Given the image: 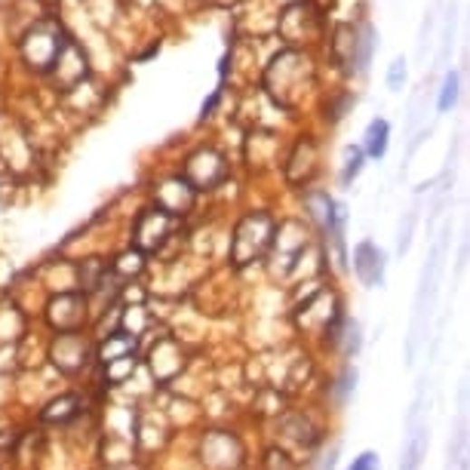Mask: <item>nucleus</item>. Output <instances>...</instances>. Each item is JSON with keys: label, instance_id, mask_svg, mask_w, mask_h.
Segmentation results:
<instances>
[{"label": "nucleus", "instance_id": "obj_12", "mask_svg": "<svg viewBox=\"0 0 470 470\" xmlns=\"http://www.w3.org/2000/svg\"><path fill=\"white\" fill-rule=\"evenodd\" d=\"M379 467V458H375V452H363L354 465H350V470H375Z\"/></svg>", "mask_w": 470, "mask_h": 470}, {"label": "nucleus", "instance_id": "obj_3", "mask_svg": "<svg viewBox=\"0 0 470 470\" xmlns=\"http://www.w3.org/2000/svg\"><path fill=\"white\" fill-rule=\"evenodd\" d=\"M50 308H62V317H59L56 311H53V320H50V323L59 329V335H74L77 329L83 326V320H86V302H83V295L65 293V295H59V299L53 302Z\"/></svg>", "mask_w": 470, "mask_h": 470}, {"label": "nucleus", "instance_id": "obj_6", "mask_svg": "<svg viewBox=\"0 0 470 470\" xmlns=\"http://www.w3.org/2000/svg\"><path fill=\"white\" fill-rule=\"evenodd\" d=\"M388 136H390L388 120H372L369 129H366V151H369L372 157H385V151H388Z\"/></svg>", "mask_w": 470, "mask_h": 470}, {"label": "nucleus", "instance_id": "obj_2", "mask_svg": "<svg viewBox=\"0 0 470 470\" xmlns=\"http://www.w3.org/2000/svg\"><path fill=\"white\" fill-rule=\"evenodd\" d=\"M169 231H172V216L169 213H163L160 206L145 209V213L139 216V222H136V246L145 249V253H151V249H157L163 240H167Z\"/></svg>", "mask_w": 470, "mask_h": 470}, {"label": "nucleus", "instance_id": "obj_10", "mask_svg": "<svg viewBox=\"0 0 470 470\" xmlns=\"http://www.w3.org/2000/svg\"><path fill=\"white\" fill-rule=\"evenodd\" d=\"M456 99H458V74L452 72V74H446V81H443L440 111H449V108L456 105Z\"/></svg>", "mask_w": 470, "mask_h": 470}, {"label": "nucleus", "instance_id": "obj_5", "mask_svg": "<svg viewBox=\"0 0 470 470\" xmlns=\"http://www.w3.org/2000/svg\"><path fill=\"white\" fill-rule=\"evenodd\" d=\"M132 350H136V341L129 339V335H123V332H117L111 335L105 344H101V354L99 360L105 366H114V363H120V360H136L132 357Z\"/></svg>", "mask_w": 470, "mask_h": 470}, {"label": "nucleus", "instance_id": "obj_1", "mask_svg": "<svg viewBox=\"0 0 470 470\" xmlns=\"http://www.w3.org/2000/svg\"><path fill=\"white\" fill-rule=\"evenodd\" d=\"M273 234H277V225L268 213H249L240 218L237 231L231 237V262L234 268H246V264L258 262L268 246L273 243Z\"/></svg>", "mask_w": 470, "mask_h": 470}, {"label": "nucleus", "instance_id": "obj_7", "mask_svg": "<svg viewBox=\"0 0 470 470\" xmlns=\"http://www.w3.org/2000/svg\"><path fill=\"white\" fill-rule=\"evenodd\" d=\"M369 53H372V28L363 25V34L354 37V50H350V62L357 65V72H366V65H369Z\"/></svg>", "mask_w": 470, "mask_h": 470}, {"label": "nucleus", "instance_id": "obj_13", "mask_svg": "<svg viewBox=\"0 0 470 470\" xmlns=\"http://www.w3.org/2000/svg\"><path fill=\"white\" fill-rule=\"evenodd\" d=\"M415 467H418V440L412 443L409 458H406V467H403V470H415Z\"/></svg>", "mask_w": 470, "mask_h": 470}, {"label": "nucleus", "instance_id": "obj_9", "mask_svg": "<svg viewBox=\"0 0 470 470\" xmlns=\"http://www.w3.org/2000/svg\"><path fill=\"white\" fill-rule=\"evenodd\" d=\"M360 169H363V151H360V148H348V163H344V172H341V185L354 182Z\"/></svg>", "mask_w": 470, "mask_h": 470}, {"label": "nucleus", "instance_id": "obj_4", "mask_svg": "<svg viewBox=\"0 0 470 470\" xmlns=\"http://www.w3.org/2000/svg\"><path fill=\"white\" fill-rule=\"evenodd\" d=\"M354 271L366 286H379L381 273H385V253H381L375 243L363 240L354 253Z\"/></svg>", "mask_w": 470, "mask_h": 470}, {"label": "nucleus", "instance_id": "obj_8", "mask_svg": "<svg viewBox=\"0 0 470 470\" xmlns=\"http://www.w3.org/2000/svg\"><path fill=\"white\" fill-rule=\"evenodd\" d=\"M74 415H77V399L74 397H59V399H53V403L46 406L43 421H68V418H74Z\"/></svg>", "mask_w": 470, "mask_h": 470}, {"label": "nucleus", "instance_id": "obj_11", "mask_svg": "<svg viewBox=\"0 0 470 470\" xmlns=\"http://www.w3.org/2000/svg\"><path fill=\"white\" fill-rule=\"evenodd\" d=\"M406 81V68H403V59H397L394 65H390V72H388V86L390 90H399Z\"/></svg>", "mask_w": 470, "mask_h": 470}]
</instances>
